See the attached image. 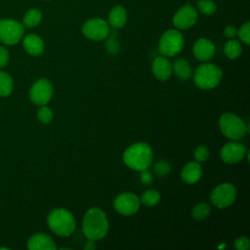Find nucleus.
I'll return each instance as SVG.
<instances>
[{
  "label": "nucleus",
  "mask_w": 250,
  "mask_h": 250,
  "mask_svg": "<svg viewBox=\"0 0 250 250\" xmlns=\"http://www.w3.org/2000/svg\"><path fill=\"white\" fill-rule=\"evenodd\" d=\"M108 230V221L104 212L97 207L90 208L84 215L82 231L91 240L104 238Z\"/></svg>",
  "instance_id": "f257e3e1"
},
{
  "label": "nucleus",
  "mask_w": 250,
  "mask_h": 250,
  "mask_svg": "<svg viewBox=\"0 0 250 250\" xmlns=\"http://www.w3.org/2000/svg\"><path fill=\"white\" fill-rule=\"evenodd\" d=\"M153 159L151 147L146 143H137L130 146L123 153V161L131 169L143 171L147 169Z\"/></svg>",
  "instance_id": "f03ea898"
},
{
  "label": "nucleus",
  "mask_w": 250,
  "mask_h": 250,
  "mask_svg": "<svg viewBox=\"0 0 250 250\" xmlns=\"http://www.w3.org/2000/svg\"><path fill=\"white\" fill-rule=\"evenodd\" d=\"M50 229L59 236H69L75 230L76 223L73 215L66 209L57 208L52 210L47 218Z\"/></svg>",
  "instance_id": "7ed1b4c3"
},
{
  "label": "nucleus",
  "mask_w": 250,
  "mask_h": 250,
  "mask_svg": "<svg viewBox=\"0 0 250 250\" xmlns=\"http://www.w3.org/2000/svg\"><path fill=\"white\" fill-rule=\"evenodd\" d=\"M223 73L221 68L214 63H202L194 71L195 85L203 90L215 88L221 81Z\"/></svg>",
  "instance_id": "20e7f679"
},
{
  "label": "nucleus",
  "mask_w": 250,
  "mask_h": 250,
  "mask_svg": "<svg viewBox=\"0 0 250 250\" xmlns=\"http://www.w3.org/2000/svg\"><path fill=\"white\" fill-rule=\"evenodd\" d=\"M219 126L224 136L230 140L241 139L248 130L244 121L230 112L224 113L220 117Z\"/></svg>",
  "instance_id": "39448f33"
},
{
  "label": "nucleus",
  "mask_w": 250,
  "mask_h": 250,
  "mask_svg": "<svg viewBox=\"0 0 250 250\" xmlns=\"http://www.w3.org/2000/svg\"><path fill=\"white\" fill-rule=\"evenodd\" d=\"M183 47L184 37L182 33L176 29H169L160 37L158 50L163 56L174 57L182 51Z\"/></svg>",
  "instance_id": "423d86ee"
},
{
  "label": "nucleus",
  "mask_w": 250,
  "mask_h": 250,
  "mask_svg": "<svg viewBox=\"0 0 250 250\" xmlns=\"http://www.w3.org/2000/svg\"><path fill=\"white\" fill-rule=\"evenodd\" d=\"M236 193V188L232 184H221L211 191L210 200L218 208H227L234 202Z\"/></svg>",
  "instance_id": "0eeeda50"
},
{
  "label": "nucleus",
  "mask_w": 250,
  "mask_h": 250,
  "mask_svg": "<svg viewBox=\"0 0 250 250\" xmlns=\"http://www.w3.org/2000/svg\"><path fill=\"white\" fill-rule=\"evenodd\" d=\"M23 26L10 19L0 20V41L7 45L17 44L23 35Z\"/></svg>",
  "instance_id": "6e6552de"
},
{
  "label": "nucleus",
  "mask_w": 250,
  "mask_h": 250,
  "mask_svg": "<svg viewBox=\"0 0 250 250\" xmlns=\"http://www.w3.org/2000/svg\"><path fill=\"white\" fill-rule=\"evenodd\" d=\"M53 96V85L46 79L41 78L34 82L29 90L30 101L38 105H45L48 104Z\"/></svg>",
  "instance_id": "1a4fd4ad"
},
{
  "label": "nucleus",
  "mask_w": 250,
  "mask_h": 250,
  "mask_svg": "<svg viewBox=\"0 0 250 250\" xmlns=\"http://www.w3.org/2000/svg\"><path fill=\"white\" fill-rule=\"evenodd\" d=\"M82 33L91 40L100 41L108 36L109 24L103 19H91L83 24Z\"/></svg>",
  "instance_id": "9d476101"
},
{
  "label": "nucleus",
  "mask_w": 250,
  "mask_h": 250,
  "mask_svg": "<svg viewBox=\"0 0 250 250\" xmlns=\"http://www.w3.org/2000/svg\"><path fill=\"white\" fill-rule=\"evenodd\" d=\"M140 198L131 192H123L118 194L113 201L114 209L122 215L130 216L135 214L140 208Z\"/></svg>",
  "instance_id": "9b49d317"
},
{
  "label": "nucleus",
  "mask_w": 250,
  "mask_h": 250,
  "mask_svg": "<svg viewBox=\"0 0 250 250\" xmlns=\"http://www.w3.org/2000/svg\"><path fill=\"white\" fill-rule=\"evenodd\" d=\"M196 21L197 12L190 4H187L179 9L173 18V23L179 29L189 28L196 22Z\"/></svg>",
  "instance_id": "f8f14e48"
},
{
  "label": "nucleus",
  "mask_w": 250,
  "mask_h": 250,
  "mask_svg": "<svg viewBox=\"0 0 250 250\" xmlns=\"http://www.w3.org/2000/svg\"><path fill=\"white\" fill-rule=\"evenodd\" d=\"M246 151L244 145L238 142H230L222 147L220 155L226 163H237L244 158Z\"/></svg>",
  "instance_id": "ddd939ff"
},
{
  "label": "nucleus",
  "mask_w": 250,
  "mask_h": 250,
  "mask_svg": "<svg viewBox=\"0 0 250 250\" xmlns=\"http://www.w3.org/2000/svg\"><path fill=\"white\" fill-rule=\"evenodd\" d=\"M192 53L198 61L206 62L213 58L215 54V46L209 39L199 38L193 44Z\"/></svg>",
  "instance_id": "4468645a"
},
{
  "label": "nucleus",
  "mask_w": 250,
  "mask_h": 250,
  "mask_svg": "<svg viewBox=\"0 0 250 250\" xmlns=\"http://www.w3.org/2000/svg\"><path fill=\"white\" fill-rule=\"evenodd\" d=\"M29 250H56L57 246L54 240L45 233H35L27 241Z\"/></svg>",
  "instance_id": "2eb2a0df"
},
{
  "label": "nucleus",
  "mask_w": 250,
  "mask_h": 250,
  "mask_svg": "<svg viewBox=\"0 0 250 250\" xmlns=\"http://www.w3.org/2000/svg\"><path fill=\"white\" fill-rule=\"evenodd\" d=\"M152 72L159 80H167L172 73V64L165 57H157L152 62Z\"/></svg>",
  "instance_id": "dca6fc26"
},
{
  "label": "nucleus",
  "mask_w": 250,
  "mask_h": 250,
  "mask_svg": "<svg viewBox=\"0 0 250 250\" xmlns=\"http://www.w3.org/2000/svg\"><path fill=\"white\" fill-rule=\"evenodd\" d=\"M202 175V168L198 162L192 161L187 163L181 172L183 181L187 184H194L199 181Z\"/></svg>",
  "instance_id": "f3484780"
},
{
  "label": "nucleus",
  "mask_w": 250,
  "mask_h": 250,
  "mask_svg": "<svg viewBox=\"0 0 250 250\" xmlns=\"http://www.w3.org/2000/svg\"><path fill=\"white\" fill-rule=\"evenodd\" d=\"M23 48L31 56H39L44 51V42L41 37L34 33L27 34L23 38Z\"/></svg>",
  "instance_id": "a211bd4d"
},
{
  "label": "nucleus",
  "mask_w": 250,
  "mask_h": 250,
  "mask_svg": "<svg viewBox=\"0 0 250 250\" xmlns=\"http://www.w3.org/2000/svg\"><path fill=\"white\" fill-rule=\"evenodd\" d=\"M127 21V12L122 6H115L109 12L108 24L113 28H120L125 25Z\"/></svg>",
  "instance_id": "6ab92c4d"
},
{
  "label": "nucleus",
  "mask_w": 250,
  "mask_h": 250,
  "mask_svg": "<svg viewBox=\"0 0 250 250\" xmlns=\"http://www.w3.org/2000/svg\"><path fill=\"white\" fill-rule=\"evenodd\" d=\"M173 69H174L176 75L183 80L188 79L191 75V67H190L189 63L185 59H182V58L177 59L174 62Z\"/></svg>",
  "instance_id": "aec40b11"
},
{
  "label": "nucleus",
  "mask_w": 250,
  "mask_h": 250,
  "mask_svg": "<svg viewBox=\"0 0 250 250\" xmlns=\"http://www.w3.org/2000/svg\"><path fill=\"white\" fill-rule=\"evenodd\" d=\"M14 88V82L10 74L0 71V97L9 96Z\"/></svg>",
  "instance_id": "412c9836"
},
{
  "label": "nucleus",
  "mask_w": 250,
  "mask_h": 250,
  "mask_svg": "<svg viewBox=\"0 0 250 250\" xmlns=\"http://www.w3.org/2000/svg\"><path fill=\"white\" fill-rule=\"evenodd\" d=\"M41 19H42V14L40 10L30 9L25 13L23 17V25L28 28L34 27L39 24V22L41 21Z\"/></svg>",
  "instance_id": "4be33fe9"
},
{
  "label": "nucleus",
  "mask_w": 250,
  "mask_h": 250,
  "mask_svg": "<svg viewBox=\"0 0 250 250\" xmlns=\"http://www.w3.org/2000/svg\"><path fill=\"white\" fill-rule=\"evenodd\" d=\"M224 52L225 55L229 58V59H236L240 56L241 52H242V48L240 43L237 40L231 39L229 41H228L224 47Z\"/></svg>",
  "instance_id": "5701e85b"
},
{
  "label": "nucleus",
  "mask_w": 250,
  "mask_h": 250,
  "mask_svg": "<svg viewBox=\"0 0 250 250\" xmlns=\"http://www.w3.org/2000/svg\"><path fill=\"white\" fill-rule=\"evenodd\" d=\"M211 212V207L206 202H200L197 203L195 206H193L191 210V216L196 221H202L206 219Z\"/></svg>",
  "instance_id": "b1692460"
},
{
  "label": "nucleus",
  "mask_w": 250,
  "mask_h": 250,
  "mask_svg": "<svg viewBox=\"0 0 250 250\" xmlns=\"http://www.w3.org/2000/svg\"><path fill=\"white\" fill-rule=\"evenodd\" d=\"M160 200V193L155 189H147L141 196V202L146 206L156 205Z\"/></svg>",
  "instance_id": "393cba45"
},
{
  "label": "nucleus",
  "mask_w": 250,
  "mask_h": 250,
  "mask_svg": "<svg viewBox=\"0 0 250 250\" xmlns=\"http://www.w3.org/2000/svg\"><path fill=\"white\" fill-rule=\"evenodd\" d=\"M196 6L199 12L207 16L213 15L217 10V6L212 0H199Z\"/></svg>",
  "instance_id": "a878e982"
},
{
  "label": "nucleus",
  "mask_w": 250,
  "mask_h": 250,
  "mask_svg": "<svg viewBox=\"0 0 250 250\" xmlns=\"http://www.w3.org/2000/svg\"><path fill=\"white\" fill-rule=\"evenodd\" d=\"M37 118L41 123L48 124L53 120V112L48 106L41 105L37 111Z\"/></svg>",
  "instance_id": "bb28decb"
},
{
  "label": "nucleus",
  "mask_w": 250,
  "mask_h": 250,
  "mask_svg": "<svg viewBox=\"0 0 250 250\" xmlns=\"http://www.w3.org/2000/svg\"><path fill=\"white\" fill-rule=\"evenodd\" d=\"M237 34L240 38V40L246 44L249 45L250 43V22L246 21L240 28L237 30Z\"/></svg>",
  "instance_id": "cd10ccee"
},
{
  "label": "nucleus",
  "mask_w": 250,
  "mask_h": 250,
  "mask_svg": "<svg viewBox=\"0 0 250 250\" xmlns=\"http://www.w3.org/2000/svg\"><path fill=\"white\" fill-rule=\"evenodd\" d=\"M170 169H171V167L166 160H160V161L156 162L153 166V170L158 176L167 175L169 173Z\"/></svg>",
  "instance_id": "c85d7f7f"
},
{
  "label": "nucleus",
  "mask_w": 250,
  "mask_h": 250,
  "mask_svg": "<svg viewBox=\"0 0 250 250\" xmlns=\"http://www.w3.org/2000/svg\"><path fill=\"white\" fill-rule=\"evenodd\" d=\"M209 156V149L206 146L201 145L197 146V148L194 151V158L197 162H203L205 161Z\"/></svg>",
  "instance_id": "c756f323"
},
{
  "label": "nucleus",
  "mask_w": 250,
  "mask_h": 250,
  "mask_svg": "<svg viewBox=\"0 0 250 250\" xmlns=\"http://www.w3.org/2000/svg\"><path fill=\"white\" fill-rule=\"evenodd\" d=\"M234 247L237 250H247L250 247V240L248 237L240 236L234 241Z\"/></svg>",
  "instance_id": "7c9ffc66"
},
{
  "label": "nucleus",
  "mask_w": 250,
  "mask_h": 250,
  "mask_svg": "<svg viewBox=\"0 0 250 250\" xmlns=\"http://www.w3.org/2000/svg\"><path fill=\"white\" fill-rule=\"evenodd\" d=\"M8 62H9V52L5 47L0 46V68L6 66Z\"/></svg>",
  "instance_id": "2f4dec72"
},
{
  "label": "nucleus",
  "mask_w": 250,
  "mask_h": 250,
  "mask_svg": "<svg viewBox=\"0 0 250 250\" xmlns=\"http://www.w3.org/2000/svg\"><path fill=\"white\" fill-rule=\"evenodd\" d=\"M141 181L145 184V185H148L152 182V175L150 172H148L146 169L141 171Z\"/></svg>",
  "instance_id": "473e14b6"
},
{
  "label": "nucleus",
  "mask_w": 250,
  "mask_h": 250,
  "mask_svg": "<svg viewBox=\"0 0 250 250\" xmlns=\"http://www.w3.org/2000/svg\"><path fill=\"white\" fill-rule=\"evenodd\" d=\"M224 34L229 37V38H232L234 37L235 35H237V29L234 27V26H227L225 29H224Z\"/></svg>",
  "instance_id": "72a5a7b5"
},
{
  "label": "nucleus",
  "mask_w": 250,
  "mask_h": 250,
  "mask_svg": "<svg viewBox=\"0 0 250 250\" xmlns=\"http://www.w3.org/2000/svg\"><path fill=\"white\" fill-rule=\"evenodd\" d=\"M113 41H107V44H106V49H107V52L109 54H115L117 51H118V44L117 42L114 43V45H112Z\"/></svg>",
  "instance_id": "f704fd0d"
},
{
  "label": "nucleus",
  "mask_w": 250,
  "mask_h": 250,
  "mask_svg": "<svg viewBox=\"0 0 250 250\" xmlns=\"http://www.w3.org/2000/svg\"><path fill=\"white\" fill-rule=\"evenodd\" d=\"M95 248H96L95 240L89 239V241L84 245V249H85V250H94Z\"/></svg>",
  "instance_id": "c9c22d12"
}]
</instances>
